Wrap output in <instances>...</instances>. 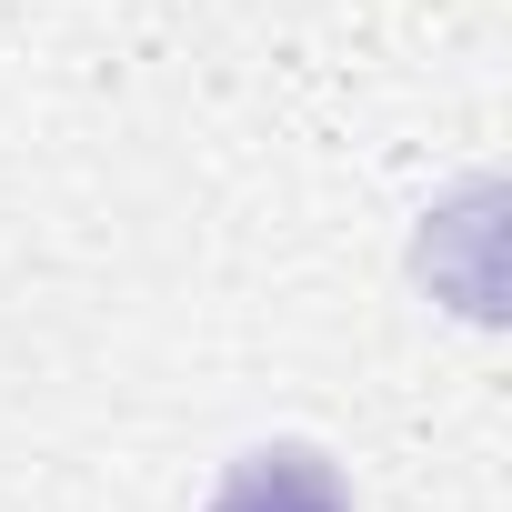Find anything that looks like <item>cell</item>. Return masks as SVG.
I'll return each mask as SVG.
<instances>
[{"mask_svg":"<svg viewBox=\"0 0 512 512\" xmlns=\"http://www.w3.org/2000/svg\"><path fill=\"white\" fill-rule=\"evenodd\" d=\"M211 512H352V492L312 442H272V452H241L221 472Z\"/></svg>","mask_w":512,"mask_h":512,"instance_id":"1","label":"cell"}]
</instances>
